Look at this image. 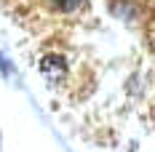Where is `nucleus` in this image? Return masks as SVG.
Instances as JSON below:
<instances>
[{"label": "nucleus", "mask_w": 155, "mask_h": 152, "mask_svg": "<svg viewBox=\"0 0 155 152\" xmlns=\"http://www.w3.org/2000/svg\"><path fill=\"white\" fill-rule=\"evenodd\" d=\"M40 72L48 77V80H64L67 77V61L59 53H46L40 59Z\"/></svg>", "instance_id": "1"}, {"label": "nucleus", "mask_w": 155, "mask_h": 152, "mask_svg": "<svg viewBox=\"0 0 155 152\" xmlns=\"http://www.w3.org/2000/svg\"><path fill=\"white\" fill-rule=\"evenodd\" d=\"M51 8L64 14V16H72L83 8V0H51Z\"/></svg>", "instance_id": "2"}, {"label": "nucleus", "mask_w": 155, "mask_h": 152, "mask_svg": "<svg viewBox=\"0 0 155 152\" xmlns=\"http://www.w3.org/2000/svg\"><path fill=\"white\" fill-rule=\"evenodd\" d=\"M0 72H3V75H11V64L3 59V56H0Z\"/></svg>", "instance_id": "3"}]
</instances>
